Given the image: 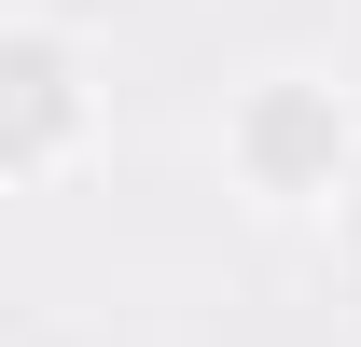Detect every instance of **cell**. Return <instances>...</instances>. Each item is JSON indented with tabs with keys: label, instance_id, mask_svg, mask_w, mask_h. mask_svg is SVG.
<instances>
[{
	"label": "cell",
	"instance_id": "7a4b0ae2",
	"mask_svg": "<svg viewBox=\"0 0 361 347\" xmlns=\"http://www.w3.org/2000/svg\"><path fill=\"white\" fill-rule=\"evenodd\" d=\"M84 139H97L84 28L56 0H14V28H0V167H14V195H56L84 167Z\"/></svg>",
	"mask_w": 361,
	"mask_h": 347
},
{
	"label": "cell",
	"instance_id": "6da1fadb",
	"mask_svg": "<svg viewBox=\"0 0 361 347\" xmlns=\"http://www.w3.org/2000/svg\"><path fill=\"white\" fill-rule=\"evenodd\" d=\"M223 167H236L250 209H348V195H361V111H348V84H319V70L236 84Z\"/></svg>",
	"mask_w": 361,
	"mask_h": 347
}]
</instances>
